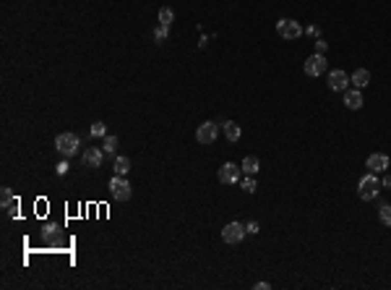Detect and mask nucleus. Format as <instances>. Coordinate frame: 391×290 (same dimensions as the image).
Listing matches in <instances>:
<instances>
[{"label":"nucleus","instance_id":"nucleus-1","mask_svg":"<svg viewBox=\"0 0 391 290\" xmlns=\"http://www.w3.org/2000/svg\"><path fill=\"white\" fill-rule=\"evenodd\" d=\"M55 147H58V152L63 154V157H71V154H76V152H79V147H81V139L76 136V133L65 131V133H58V139H55Z\"/></svg>","mask_w":391,"mask_h":290},{"label":"nucleus","instance_id":"nucleus-2","mask_svg":"<svg viewBox=\"0 0 391 290\" xmlns=\"http://www.w3.org/2000/svg\"><path fill=\"white\" fill-rule=\"evenodd\" d=\"M277 34H279L282 39L292 42V39H297V37H303L305 29L297 24V21H292V18H279V21H277Z\"/></svg>","mask_w":391,"mask_h":290},{"label":"nucleus","instance_id":"nucleus-3","mask_svg":"<svg viewBox=\"0 0 391 290\" xmlns=\"http://www.w3.org/2000/svg\"><path fill=\"white\" fill-rule=\"evenodd\" d=\"M360 199H365V202H371V199H376L378 196V191H381V181L371 173V175H365L362 181H360Z\"/></svg>","mask_w":391,"mask_h":290},{"label":"nucleus","instance_id":"nucleus-4","mask_svg":"<svg viewBox=\"0 0 391 290\" xmlns=\"http://www.w3.org/2000/svg\"><path fill=\"white\" fill-rule=\"evenodd\" d=\"M110 191H112V196L118 199V202H128L131 199V183L125 181V175H115L110 181Z\"/></svg>","mask_w":391,"mask_h":290},{"label":"nucleus","instance_id":"nucleus-5","mask_svg":"<svg viewBox=\"0 0 391 290\" xmlns=\"http://www.w3.org/2000/svg\"><path fill=\"white\" fill-rule=\"evenodd\" d=\"M326 55H321V53H316V55H310L308 60H305V65H303V71L308 74V76H321V74H326Z\"/></svg>","mask_w":391,"mask_h":290},{"label":"nucleus","instance_id":"nucleus-6","mask_svg":"<svg viewBox=\"0 0 391 290\" xmlns=\"http://www.w3.org/2000/svg\"><path fill=\"white\" fill-rule=\"evenodd\" d=\"M217 133H219V126L212 123V120H206V123H201L196 128V139H198V144H214L217 141Z\"/></svg>","mask_w":391,"mask_h":290},{"label":"nucleus","instance_id":"nucleus-7","mask_svg":"<svg viewBox=\"0 0 391 290\" xmlns=\"http://www.w3.org/2000/svg\"><path fill=\"white\" fill-rule=\"evenodd\" d=\"M245 228L240 225V222H227V225H224V230H222V240L224 243H232V246H235V243H240L243 238H245Z\"/></svg>","mask_w":391,"mask_h":290},{"label":"nucleus","instance_id":"nucleus-8","mask_svg":"<svg viewBox=\"0 0 391 290\" xmlns=\"http://www.w3.org/2000/svg\"><path fill=\"white\" fill-rule=\"evenodd\" d=\"M81 162H84V167H89V170H97V167H102V162H105V149L89 147V149L84 152Z\"/></svg>","mask_w":391,"mask_h":290},{"label":"nucleus","instance_id":"nucleus-9","mask_svg":"<svg viewBox=\"0 0 391 290\" xmlns=\"http://www.w3.org/2000/svg\"><path fill=\"white\" fill-rule=\"evenodd\" d=\"M217 178H219L222 183H238V181H240V167H238L235 162H224V165L219 167Z\"/></svg>","mask_w":391,"mask_h":290},{"label":"nucleus","instance_id":"nucleus-10","mask_svg":"<svg viewBox=\"0 0 391 290\" xmlns=\"http://www.w3.org/2000/svg\"><path fill=\"white\" fill-rule=\"evenodd\" d=\"M347 84H350V76H347V71H331L329 74V86L334 89V92H344L347 89Z\"/></svg>","mask_w":391,"mask_h":290},{"label":"nucleus","instance_id":"nucleus-11","mask_svg":"<svg viewBox=\"0 0 391 290\" xmlns=\"http://www.w3.org/2000/svg\"><path fill=\"white\" fill-rule=\"evenodd\" d=\"M365 167L371 173H386L388 170V157L386 154H371V157L365 160Z\"/></svg>","mask_w":391,"mask_h":290},{"label":"nucleus","instance_id":"nucleus-12","mask_svg":"<svg viewBox=\"0 0 391 290\" xmlns=\"http://www.w3.org/2000/svg\"><path fill=\"white\" fill-rule=\"evenodd\" d=\"M344 105H347L350 110H360V107H362V94H360V89H347V92H344Z\"/></svg>","mask_w":391,"mask_h":290},{"label":"nucleus","instance_id":"nucleus-13","mask_svg":"<svg viewBox=\"0 0 391 290\" xmlns=\"http://www.w3.org/2000/svg\"><path fill=\"white\" fill-rule=\"evenodd\" d=\"M0 207H3L6 212H13V209L18 207V199L13 196L11 188H3V191H0Z\"/></svg>","mask_w":391,"mask_h":290},{"label":"nucleus","instance_id":"nucleus-14","mask_svg":"<svg viewBox=\"0 0 391 290\" xmlns=\"http://www.w3.org/2000/svg\"><path fill=\"white\" fill-rule=\"evenodd\" d=\"M352 84H355L357 89H365L368 84H371V71H368V68H357V71L352 74Z\"/></svg>","mask_w":391,"mask_h":290},{"label":"nucleus","instance_id":"nucleus-15","mask_svg":"<svg viewBox=\"0 0 391 290\" xmlns=\"http://www.w3.org/2000/svg\"><path fill=\"white\" fill-rule=\"evenodd\" d=\"M222 128H224V136H227V141H238V139H240V126H238L235 120H224V123H222Z\"/></svg>","mask_w":391,"mask_h":290},{"label":"nucleus","instance_id":"nucleus-16","mask_svg":"<svg viewBox=\"0 0 391 290\" xmlns=\"http://www.w3.org/2000/svg\"><path fill=\"white\" fill-rule=\"evenodd\" d=\"M240 170H243L245 175H256V173L261 170L258 157H245V160H243V165H240Z\"/></svg>","mask_w":391,"mask_h":290},{"label":"nucleus","instance_id":"nucleus-17","mask_svg":"<svg viewBox=\"0 0 391 290\" xmlns=\"http://www.w3.org/2000/svg\"><path fill=\"white\" fill-rule=\"evenodd\" d=\"M131 170V160L128 157H123V154H120V157H115V173H118V175H125Z\"/></svg>","mask_w":391,"mask_h":290},{"label":"nucleus","instance_id":"nucleus-18","mask_svg":"<svg viewBox=\"0 0 391 290\" xmlns=\"http://www.w3.org/2000/svg\"><path fill=\"white\" fill-rule=\"evenodd\" d=\"M172 18H175V13H172V8H159V24H162V27H170L172 24Z\"/></svg>","mask_w":391,"mask_h":290},{"label":"nucleus","instance_id":"nucleus-19","mask_svg":"<svg viewBox=\"0 0 391 290\" xmlns=\"http://www.w3.org/2000/svg\"><path fill=\"white\" fill-rule=\"evenodd\" d=\"M102 149H105V154H115L118 152V136H105Z\"/></svg>","mask_w":391,"mask_h":290},{"label":"nucleus","instance_id":"nucleus-20","mask_svg":"<svg viewBox=\"0 0 391 290\" xmlns=\"http://www.w3.org/2000/svg\"><path fill=\"white\" fill-rule=\"evenodd\" d=\"M378 217H381V222H383L386 228H391V207H388V204H383V207L378 209Z\"/></svg>","mask_w":391,"mask_h":290},{"label":"nucleus","instance_id":"nucleus-21","mask_svg":"<svg viewBox=\"0 0 391 290\" xmlns=\"http://www.w3.org/2000/svg\"><path fill=\"white\" fill-rule=\"evenodd\" d=\"M167 34H170V27H162V24H159V27L154 29V39H157V42H165Z\"/></svg>","mask_w":391,"mask_h":290},{"label":"nucleus","instance_id":"nucleus-22","mask_svg":"<svg viewBox=\"0 0 391 290\" xmlns=\"http://www.w3.org/2000/svg\"><path fill=\"white\" fill-rule=\"evenodd\" d=\"M243 188L248 191V194H253L258 186H256V181H253V175H245V181H243Z\"/></svg>","mask_w":391,"mask_h":290},{"label":"nucleus","instance_id":"nucleus-23","mask_svg":"<svg viewBox=\"0 0 391 290\" xmlns=\"http://www.w3.org/2000/svg\"><path fill=\"white\" fill-rule=\"evenodd\" d=\"M91 136H107L105 123H94V126H91Z\"/></svg>","mask_w":391,"mask_h":290},{"label":"nucleus","instance_id":"nucleus-24","mask_svg":"<svg viewBox=\"0 0 391 290\" xmlns=\"http://www.w3.org/2000/svg\"><path fill=\"white\" fill-rule=\"evenodd\" d=\"M326 47H329V42H324V39H316V53L324 55V53H326Z\"/></svg>","mask_w":391,"mask_h":290},{"label":"nucleus","instance_id":"nucleus-25","mask_svg":"<svg viewBox=\"0 0 391 290\" xmlns=\"http://www.w3.org/2000/svg\"><path fill=\"white\" fill-rule=\"evenodd\" d=\"M305 34H310V37H318V34H321V29H318V27H308V29H305Z\"/></svg>","mask_w":391,"mask_h":290},{"label":"nucleus","instance_id":"nucleus-26","mask_svg":"<svg viewBox=\"0 0 391 290\" xmlns=\"http://www.w3.org/2000/svg\"><path fill=\"white\" fill-rule=\"evenodd\" d=\"M65 173H68V162H60L58 165V175H65Z\"/></svg>","mask_w":391,"mask_h":290},{"label":"nucleus","instance_id":"nucleus-27","mask_svg":"<svg viewBox=\"0 0 391 290\" xmlns=\"http://www.w3.org/2000/svg\"><path fill=\"white\" fill-rule=\"evenodd\" d=\"M245 230H248V233H258V222H250V225H248Z\"/></svg>","mask_w":391,"mask_h":290},{"label":"nucleus","instance_id":"nucleus-28","mask_svg":"<svg viewBox=\"0 0 391 290\" xmlns=\"http://www.w3.org/2000/svg\"><path fill=\"white\" fill-rule=\"evenodd\" d=\"M269 287H271L269 282H256V290H269Z\"/></svg>","mask_w":391,"mask_h":290},{"label":"nucleus","instance_id":"nucleus-29","mask_svg":"<svg viewBox=\"0 0 391 290\" xmlns=\"http://www.w3.org/2000/svg\"><path fill=\"white\" fill-rule=\"evenodd\" d=\"M383 186H386V188H391V175H386V178H383Z\"/></svg>","mask_w":391,"mask_h":290}]
</instances>
